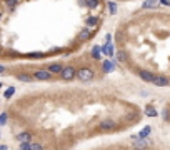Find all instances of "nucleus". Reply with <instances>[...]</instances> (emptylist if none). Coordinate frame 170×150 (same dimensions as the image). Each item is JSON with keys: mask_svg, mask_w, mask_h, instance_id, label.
<instances>
[{"mask_svg": "<svg viewBox=\"0 0 170 150\" xmlns=\"http://www.w3.org/2000/svg\"><path fill=\"white\" fill-rule=\"evenodd\" d=\"M75 79H79L80 82H92V80L95 79V72L92 70V68H88V67H82V68L77 70Z\"/></svg>", "mask_w": 170, "mask_h": 150, "instance_id": "1", "label": "nucleus"}, {"mask_svg": "<svg viewBox=\"0 0 170 150\" xmlns=\"http://www.w3.org/2000/svg\"><path fill=\"white\" fill-rule=\"evenodd\" d=\"M75 77H77V70L72 67V65H67V67L62 68V72H60V79L62 80L72 82V80H75Z\"/></svg>", "mask_w": 170, "mask_h": 150, "instance_id": "2", "label": "nucleus"}, {"mask_svg": "<svg viewBox=\"0 0 170 150\" xmlns=\"http://www.w3.org/2000/svg\"><path fill=\"white\" fill-rule=\"evenodd\" d=\"M137 73H138V77L147 83H153V80H155V77H157V73H153V72H150V70H145V68H138Z\"/></svg>", "mask_w": 170, "mask_h": 150, "instance_id": "3", "label": "nucleus"}, {"mask_svg": "<svg viewBox=\"0 0 170 150\" xmlns=\"http://www.w3.org/2000/svg\"><path fill=\"white\" fill-rule=\"evenodd\" d=\"M32 77H33L35 80H42V82H50L54 75H52L48 70H37V72H33Z\"/></svg>", "mask_w": 170, "mask_h": 150, "instance_id": "4", "label": "nucleus"}, {"mask_svg": "<svg viewBox=\"0 0 170 150\" xmlns=\"http://www.w3.org/2000/svg\"><path fill=\"white\" fill-rule=\"evenodd\" d=\"M148 145H150V142H148L147 139H137V140H134V150H147Z\"/></svg>", "mask_w": 170, "mask_h": 150, "instance_id": "5", "label": "nucleus"}, {"mask_svg": "<svg viewBox=\"0 0 170 150\" xmlns=\"http://www.w3.org/2000/svg\"><path fill=\"white\" fill-rule=\"evenodd\" d=\"M153 85L157 87H168L170 85V79L165 77V75H157L155 80H153Z\"/></svg>", "mask_w": 170, "mask_h": 150, "instance_id": "6", "label": "nucleus"}, {"mask_svg": "<svg viewBox=\"0 0 170 150\" xmlns=\"http://www.w3.org/2000/svg\"><path fill=\"white\" fill-rule=\"evenodd\" d=\"M98 129H100V130H112V129H115V122L110 120V118H107V120H102L100 125H98Z\"/></svg>", "mask_w": 170, "mask_h": 150, "instance_id": "7", "label": "nucleus"}, {"mask_svg": "<svg viewBox=\"0 0 170 150\" xmlns=\"http://www.w3.org/2000/svg\"><path fill=\"white\" fill-rule=\"evenodd\" d=\"M62 68H63V65H60V64H52V65H48V68L47 70L50 72L52 75H60V72H62Z\"/></svg>", "mask_w": 170, "mask_h": 150, "instance_id": "8", "label": "nucleus"}, {"mask_svg": "<svg viewBox=\"0 0 170 150\" xmlns=\"http://www.w3.org/2000/svg\"><path fill=\"white\" fill-rule=\"evenodd\" d=\"M102 70L107 72V73H110V72L115 70V67H113V64L110 60H104V62H102Z\"/></svg>", "mask_w": 170, "mask_h": 150, "instance_id": "9", "label": "nucleus"}, {"mask_svg": "<svg viewBox=\"0 0 170 150\" xmlns=\"http://www.w3.org/2000/svg\"><path fill=\"white\" fill-rule=\"evenodd\" d=\"M102 52H104L107 57H112V55H113V45H112V42L105 43V47H102Z\"/></svg>", "mask_w": 170, "mask_h": 150, "instance_id": "10", "label": "nucleus"}, {"mask_svg": "<svg viewBox=\"0 0 170 150\" xmlns=\"http://www.w3.org/2000/svg\"><path fill=\"white\" fill-rule=\"evenodd\" d=\"M90 35H92L90 29H88V27H85V29H82V30H80L79 39H80V40H88V39H90Z\"/></svg>", "mask_w": 170, "mask_h": 150, "instance_id": "11", "label": "nucleus"}, {"mask_svg": "<svg viewBox=\"0 0 170 150\" xmlns=\"http://www.w3.org/2000/svg\"><path fill=\"white\" fill-rule=\"evenodd\" d=\"M30 137H32V133L22 132V133H18V135H17V139H18V142L22 143V142H30Z\"/></svg>", "mask_w": 170, "mask_h": 150, "instance_id": "12", "label": "nucleus"}, {"mask_svg": "<svg viewBox=\"0 0 170 150\" xmlns=\"http://www.w3.org/2000/svg\"><path fill=\"white\" fill-rule=\"evenodd\" d=\"M85 23H87L88 29H90V27H95V25H98V18L97 17H88L87 20H85Z\"/></svg>", "mask_w": 170, "mask_h": 150, "instance_id": "13", "label": "nucleus"}, {"mask_svg": "<svg viewBox=\"0 0 170 150\" xmlns=\"http://www.w3.org/2000/svg\"><path fill=\"white\" fill-rule=\"evenodd\" d=\"M150 130H152V129H150L148 125H147V127H144V129L140 130V133H138V139H147L148 133H150Z\"/></svg>", "mask_w": 170, "mask_h": 150, "instance_id": "14", "label": "nucleus"}, {"mask_svg": "<svg viewBox=\"0 0 170 150\" xmlns=\"http://www.w3.org/2000/svg\"><path fill=\"white\" fill-rule=\"evenodd\" d=\"M157 5L155 0H147V2H144V5H142V8H153Z\"/></svg>", "mask_w": 170, "mask_h": 150, "instance_id": "15", "label": "nucleus"}, {"mask_svg": "<svg viewBox=\"0 0 170 150\" xmlns=\"http://www.w3.org/2000/svg\"><path fill=\"white\" fill-rule=\"evenodd\" d=\"M17 4H18V0H5V5H7L10 10H14V8L17 7Z\"/></svg>", "mask_w": 170, "mask_h": 150, "instance_id": "16", "label": "nucleus"}, {"mask_svg": "<svg viewBox=\"0 0 170 150\" xmlns=\"http://www.w3.org/2000/svg\"><path fill=\"white\" fill-rule=\"evenodd\" d=\"M14 93H15V89H14V87H8V89L7 90H5V93H4V95H5V98H12V97H14Z\"/></svg>", "mask_w": 170, "mask_h": 150, "instance_id": "17", "label": "nucleus"}, {"mask_svg": "<svg viewBox=\"0 0 170 150\" xmlns=\"http://www.w3.org/2000/svg\"><path fill=\"white\" fill-rule=\"evenodd\" d=\"M117 58H119V62H127V54L123 52V50H120V52H117Z\"/></svg>", "mask_w": 170, "mask_h": 150, "instance_id": "18", "label": "nucleus"}, {"mask_svg": "<svg viewBox=\"0 0 170 150\" xmlns=\"http://www.w3.org/2000/svg\"><path fill=\"white\" fill-rule=\"evenodd\" d=\"M97 5H98V0H85V7H88V8H94Z\"/></svg>", "mask_w": 170, "mask_h": 150, "instance_id": "19", "label": "nucleus"}, {"mask_svg": "<svg viewBox=\"0 0 170 150\" xmlns=\"http://www.w3.org/2000/svg\"><path fill=\"white\" fill-rule=\"evenodd\" d=\"M100 47H94V48H92V57L94 58H100Z\"/></svg>", "mask_w": 170, "mask_h": 150, "instance_id": "20", "label": "nucleus"}, {"mask_svg": "<svg viewBox=\"0 0 170 150\" xmlns=\"http://www.w3.org/2000/svg\"><path fill=\"white\" fill-rule=\"evenodd\" d=\"M107 7H109V10H110V14H117V5L113 4V2H109V4H107Z\"/></svg>", "mask_w": 170, "mask_h": 150, "instance_id": "21", "label": "nucleus"}, {"mask_svg": "<svg viewBox=\"0 0 170 150\" xmlns=\"http://www.w3.org/2000/svg\"><path fill=\"white\" fill-rule=\"evenodd\" d=\"M20 150H32V143L30 142H22L20 143Z\"/></svg>", "mask_w": 170, "mask_h": 150, "instance_id": "22", "label": "nucleus"}, {"mask_svg": "<svg viewBox=\"0 0 170 150\" xmlns=\"http://www.w3.org/2000/svg\"><path fill=\"white\" fill-rule=\"evenodd\" d=\"M145 114H147L148 117H155V115H157V112H155V108L148 107V108H145Z\"/></svg>", "mask_w": 170, "mask_h": 150, "instance_id": "23", "label": "nucleus"}, {"mask_svg": "<svg viewBox=\"0 0 170 150\" xmlns=\"http://www.w3.org/2000/svg\"><path fill=\"white\" fill-rule=\"evenodd\" d=\"M18 80H22V82H30V75H25V73H18Z\"/></svg>", "mask_w": 170, "mask_h": 150, "instance_id": "24", "label": "nucleus"}, {"mask_svg": "<svg viewBox=\"0 0 170 150\" xmlns=\"http://www.w3.org/2000/svg\"><path fill=\"white\" fill-rule=\"evenodd\" d=\"M5 123H7V114L4 112V114H0V125H5Z\"/></svg>", "mask_w": 170, "mask_h": 150, "instance_id": "25", "label": "nucleus"}, {"mask_svg": "<svg viewBox=\"0 0 170 150\" xmlns=\"http://www.w3.org/2000/svg\"><path fill=\"white\" fill-rule=\"evenodd\" d=\"M32 150H44L42 143H32Z\"/></svg>", "mask_w": 170, "mask_h": 150, "instance_id": "26", "label": "nucleus"}, {"mask_svg": "<svg viewBox=\"0 0 170 150\" xmlns=\"http://www.w3.org/2000/svg\"><path fill=\"white\" fill-rule=\"evenodd\" d=\"M0 73H5V67L4 65H0Z\"/></svg>", "mask_w": 170, "mask_h": 150, "instance_id": "27", "label": "nucleus"}, {"mask_svg": "<svg viewBox=\"0 0 170 150\" xmlns=\"http://www.w3.org/2000/svg\"><path fill=\"white\" fill-rule=\"evenodd\" d=\"M162 4H165V5H170V0H160Z\"/></svg>", "mask_w": 170, "mask_h": 150, "instance_id": "28", "label": "nucleus"}, {"mask_svg": "<svg viewBox=\"0 0 170 150\" xmlns=\"http://www.w3.org/2000/svg\"><path fill=\"white\" fill-rule=\"evenodd\" d=\"M0 150H8V148H7V145H0Z\"/></svg>", "mask_w": 170, "mask_h": 150, "instance_id": "29", "label": "nucleus"}, {"mask_svg": "<svg viewBox=\"0 0 170 150\" xmlns=\"http://www.w3.org/2000/svg\"><path fill=\"white\" fill-rule=\"evenodd\" d=\"M4 54V48H2V45H0V55Z\"/></svg>", "mask_w": 170, "mask_h": 150, "instance_id": "30", "label": "nucleus"}, {"mask_svg": "<svg viewBox=\"0 0 170 150\" xmlns=\"http://www.w3.org/2000/svg\"><path fill=\"white\" fill-rule=\"evenodd\" d=\"M2 17H4V14H2V12H0V20H2Z\"/></svg>", "mask_w": 170, "mask_h": 150, "instance_id": "31", "label": "nucleus"}, {"mask_svg": "<svg viewBox=\"0 0 170 150\" xmlns=\"http://www.w3.org/2000/svg\"><path fill=\"white\" fill-rule=\"evenodd\" d=\"M0 87H2V83H0Z\"/></svg>", "mask_w": 170, "mask_h": 150, "instance_id": "32", "label": "nucleus"}]
</instances>
